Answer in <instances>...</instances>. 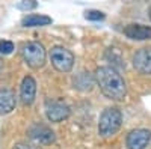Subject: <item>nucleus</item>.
Instances as JSON below:
<instances>
[{
  "mask_svg": "<svg viewBox=\"0 0 151 149\" xmlns=\"http://www.w3.org/2000/svg\"><path fill=\"white\" fill-rule=\"evenodd\" d=\"M50 60L52 65L60 72H70L74 66V54L68 48L56 45L50 50Z\"/></svg>",
  "mask_w": 151,
  "mask_h": 149,
  "instance_id": "4",
  "label": "nucleus"
},
{
  "mask_svg": "<svg viewBox=\"0 0 151 149\" xmlns=\"http://www.w3.org/2000/svg\"><path fill=\"white\" fill-rule=\"evenodd\" d=\"M29 137L41 145H50L56 140V135H55V131L50 130L47 125H42V123H35L32 125L27 131Z\"/></svg>",
  "mask_w": 151,
  "mask_h": 149,
  "instance_id": "7",
  "label": "nucleus"
},
{
  "mask_svg": "<svg viewBox=\"0 0 151 149\" xmlns=\"http://www.w3.org/2000/svg\"><path fill=\"white\" fill-rule=\"evenodd\" d=\"M70 107L60 101H47L45 103V115L50 122H62L68 119Z\"/></svg>",
  "mask_w": 151,
  "mask_h": 149,
  "instance_id": "5",
  "label": "nucleus"
},
{
  "mask_svg": "<svg viewBox=\"0 0 151 149\" xmlns=\"http://www.w3.org/2000/svg\"><path fill=\"white\" fill-rule=\"evenodd\" d=\"M12 50H14V44L11 41H6V39L0 41V53L2 54H11Z\"/></svg>",
  "mask_w": 151,
  "mask_h": 149,
  "instance_id": "14",
  "label": "nucleus"
},
{
  "mask_svg": "<svg viewBox=\"0 0 151 149\" xmlns=\"http://www.w3.org/2000/svg\"><path fill=\"white\" fill-rule=\"evenodd\" d=\"M38 6V3L35 2V0H29V2H20L17 5L18 9H23V11H29V9H35Z\"/></svg>",
  "mask_w": 151,
  "mask_h": 149,
  "instance_id": "15",
  "label": "nucleus"
},
{
  "mask_svg": "<svg viewBox=\"0 0 151 149\" xmlns=\"http://www.w3.org/2000/svg\"><path fill=\"white\" fill-rule=\"evenodd\" d=\"M17 99L15 92L11 89H2L0 91V115H8L15 108Z\"/></svg>",
  "mask_w": 151,
  "mask_h": 149,
  "instance_id": "11",
  "label": "nucleus"
},
{
  "mask_svg": "<svg viewBox=\"0 0 151 149\" xmlns=\"http://www.w3.org/2000/svg\"><path fill=\"white\" fill-rule=\"evenodd\" d=\"M12 149H41V148L36 146V145H30V143H18Z\"/></svg>",
  "mask_w": 151,
  "mask_h": 149,
  "instance_id": "16",
  "label": "nucleus"
},
{
  "mask_svg": "<svg viewBox=\"0 0 151 149\" xmlns=\"http://www.w3.org/2000/svg\"><path fill=\"white\" fill-rule=\"evenodd\" d=\"M133 66L142 74H151V47L137 50L133 56Z\"/></svg>",
  "mask_w": 151,
  "mask_h": 149,
  "instance_id": "8",
  "label": "nucleus"
},
{
  "mask_svg": "<svg viewBox=\"0 0 151 149\" xmlns=\"http://www.w3.org/2000/svg\"><path fill=\"white\" fill-rule=\"evenodd\" d=\"M35 95H36V81L33 77L26 76L21 81V88H20V96L23 104H32L35 101Z\"/></svg>",
  "mask_w": 151,
  "mask_h": 149,
  "instance_id": "9",
  "label": "nucleus"
},
{
  "mask_svg": "<svg viewBox=\"0 0 151 149\" xmlns=\"http://www.w3.org/2000/svg\"><path fill=\"white\" fill-rule=\"evenodd\" d=\"M150 140H151V131L144 130V128H137L127 134L125 143H127L129 149H145L148 146Z\"/></svg>",
  "mask_w": 151,
  "mask_h": 149,
  "instance_id": "6",
  "label": "nucleus"
},
{
  "mask_svg": "<svg viewBox=\"0 0 151 149\" xmlns=\"http://www.w3.org/2000/svg\"><path fill=\"white\" fill-rule=\"evenodd\" d=\"M148 14H150V20H151V8H150V11H148Z\"/></svg>",
  "mask_w": 151,
  "mask_h": 149,
  "instance_id": "18",
  "label": "nucleus"
},
{
  "mask_svg": "<svg viewBox=\"0 0 151 149\" xmlns=\"http://www.w3.org/2000/svg\"><path fill=\"white\" fill-rule=\"evenodd\" d=\"M21 54L24 62L33 69H40L45 65V59H47V53H45V48L42 44L32 41L27 42L26 45L23 47L21 50Z\"/></svg>",
  "mask_w": 151,
  "mask_h": 149,
  "instance_id": "3",
  "label": "nucleus"
},
{
  "mask_svg": "<svg viewBox=\"0 0 151 149\" xmlns=\"http://www.w3.org/2000/svg\"><path fill=\"white\" fill-rule=\"evenodd\" d=\"M124 33L127 38L134 39V41L151 39V27L142 26V24H129V26L124 29Z\"/></svg>",
  "mask_w": 151,
  "mask_h": 149,
  "instance_id": "10",
  "label": "nucleus"
},
{
  "mask_svg": "<svg viewBox=\"0 0 151 149\" xmlns=\"http://www.w3.org/2000/svg\"><path fill=\"white\" fill-rule=\"evenodd\" d=\"M95 80L103 95L113 101H122L127 95L125 81L121 74L112 66H100L95 71Z\"/></svg>",
  "mask_w": 151,
  "mask_h": 149,
  "instance_id": "1",
  "label": "nucleus"
},
{
  "mask_svg": "<svg viewBox=\"0 0 151 149\" xmlns=\"http://www.w3.org/2000/svg\"><path fill=\"white\" fill-rule=\"evenodd\" d=\"M104 14L101 11H95V9H91V11H86L85 12V18L89 20V21H100V20H104Z\"/></svg>",
  "mask_w": 151,
  "mask_h": 149,
  "instance_id": "13",
  "label": "nucleus"
},
{
  "mask_svg": "<svg viewBox=\"0 0 151 149\" xmlns=\"http://www.w3.org/2000/svg\"><path fill=\"white\" fill-rule=\"evenodd\" d=\"M2 68H3V60H2V57H0V71H2Z\"/></svg>",
  "mask_w": 151,
  "mask_h": 149,
  "instance_id": "17",
  "label": "nucleus"
},
{
  "mask_svg": "<svg viewBox=\"0 0 151 149\" xmlns=\"http://www.w3.org/2000/svg\"><path fill=\"white\" fill-rule=\"evenodd\" d=\"M21 24L24 27H38V26H47L52 24V18L42 15V14H29L21 20Z\"/></svg>",
  "mask_w": 151,
  "mask_h": 149,
  "instance_id": "12",
  "label": "nucleus"
},
{
  "mask_svg": "<svg viewBox=\"0 0 151 149\" xmlns=\"http://www.w3.org/2000/svg\"><path fill=\"white\" fill-rule=\"evenodd\" d=\"M121 123H122V115H121L119 108L109 107L100 116L98 134L101 137H110V135H113L121 128Z\"/></svg>",
  "mask_w": 151,
  "mask_h": 149,
  "instance_id": "2",
  "label": "nucleus"
}]
</instances>
